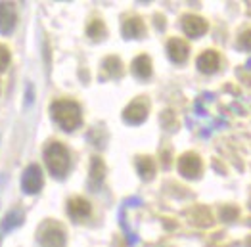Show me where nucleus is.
Masks as SVG:
<instances>
[{
    "mask_svg": "<svg viewBox=\"0 0 251 247\" xmlns=\"http://www.w3.org/2000/svg\"><path fill=\"white\" fill-rule=\"evenodd\" d=\"M50 113L54 117V121L62 126L63 130L73 132L77 126H81L83 117H81V107L79 103L71 102V100H58L52 103Z\"/></svg>",
    "mask_w": 251,
    "mask_h": 247,
    "instance_id": "1",
    "label": "nucleus"
},
{
    "mask_svg": "<svg viewBox=\"0 0 251 247\" xmlns=\"http://www.w3.org/2000/svg\"><path fill=\"white\" fill-rule=\"evenodd\" d=\"M44 161H46V167H48L50 174L56 176V178H63L69 173V167H71L69 151L60 142H52L50 146H46V149H44Z\"/></svg>",
    "mask_w": 251,
    "mask_h": 247,
    "instance_id": "2",
    "label": "nucleus"
},
{
    "mask_svg": "<svg viewBox=\"0 0 251 247\" xmlns=\"http://www.w3.org/2000/svg\"><path fill=\"white\" fill-rule=\"evenodd\" d=\"M39 242L42 247H65V232L56 222H46L39 232Z\"/></svg>",
    "mask_w": 251,
    "mask_h": 247,
    "instance_id": "3",
    "label": "nucleus"
},
{
    "mask_svg": "<svg viewBox=\"0 0 251 247\" xmlns=\"http://www.w3.org/2000/svg\"><path fill=\"white\" fill-rule=\"evenodd\" d=\"M44 184V178H42V171L39 165H29L25 171H23V176H21V188L25 194H39Z\"/></svg>",
    "mask_w": 251,
    "mask_h": 247,
    "instance_id": "4",
    "label": "nucleus"
},
{
    "mask_svg": "<svg viewBox=\"0 0 251 247\" xmlns=\"http://www.w3.org/2000/svg\"><path fill=\"white\" fill-rule=\"evenodd\" d=\"M146 117H148V103L142 98H138V100H134L132 103H128L126 109L123 111V119L128 124L144 123Z\"/></svg>",
    "mask_w": 251,
    "mask_h": 247,
    "instance_id": "5",
    "label": "nucleus"
},
{
    "mask_svg": "<svg viewBox=\"0 0 251 247\" xmlns=\"http://www.w3.org/2000/svg\"><path fill=\"white\" fill-rule=\"evenodd\" d=\"M18 23V14L14 4L2 2L0 4V35H10Z\"/></svg>",
    "mask_w": 251,
    "mask_h": 247,
    "instance_id": "6",
    "label": "nucleus"
},
{
    "mask_svg": "<svg viewBox=\"0 0 251 247\" xmlns=\"http://www.w3.org/2000/svg\"><path fill=\"white\" fill-rule=\"evenodd\" d=\"M178 173L184 176V178H196L200 173H201V161L196 153H186L180 157L178 161Z\"/></svg>",
    "mask_w": 251,
    "mask_h": 247,
    "instance_id": "7",
    "label": "nucleus"
},
{
    "mask_svg": "<svg viewBox=\"0 0 251 247\" xmlns=\"http://www.w3.org/2000/svg\"><path fill=\"white\" fill-rule=\"evenodd\" d=\"M182 29L190 39H196V37H201L207 31V21L200 18V16H186L182 20Z\"/></svg>",
    "mask_w": 251,
    "mask_h": 247,
    "instance_id": "8",
    "label": "nucleus"
},
{
    "mask_svg": "<svg viewBox=\"0 0 251 247\" xmlns=\"http://www.w3.org/2000/svg\"><path fill=\"white\" fill-rule=\"evenodd\" d=\"M167 54L171 58V62L175 63H184L188 60V44L182 41V39H171L167 44Z\"/></svg>",
    "mask_w": 251,
    "mask_h": 247,
    "instance_id": "9",
    "label": "nucleus"
},
{
    "mask_svg": "<svg viewBox=\"0 0 251 247\" xmlns=\"http://www.w3.org/2000/svg\"><path fill=\"white\" fill-rule=\"evenodd\" d=\"M67 213H69L71 219L81 221V219L90 215V203L84 198H71L67 201Z\"/></svg>",
    "mask_w": 251,
    "mask_h": 247,
    "instance_id": "10",
    "label": "nucleus"
},
{
    "mask_svg": "<svg viewBox=\"0 0 251 247\" xmlns=\"http://www.w3.org/2000/svg\"><path fill=\"white\" fill-rule=\"evenodd\" d=\"M219 63H221L219 54L209 50V52H203V54L198 58L196 65H198V69H200L201 73H215V71L219 69Z\"/></svg>",
    "mask_w": 251,
    "mask_h": 247,
    "instance_id": "11",
    "label": "nucleus"
},
{
    "mask_svg": "<svg viewBox=\"0 0 251 247\" xmlns=\"http://www.w3.org/2000/svg\"><path fill=\"white\" fill-rule=\"evenodd\" d=\"M121 33L125 39H140L146 33V27L140 18H128L121 27Z\"/></svg>",
    "mask_w": 251,
    "mask_h": 247,
    "instance_id": "12",
    "label": "nucleus"
},
{
    "mask_svg": "<svg viewBox=\"0 0 251 247\" xmlns=\"http://www.w3.org/2000/svg\"><path fill=\"white\" fill-rule=\"evenodd\" d=\"M130 69H132V75H134L136 79H140V81H146V79L151 77V62H150V58H148L146 54L134 58Z\"/></svg>",
    "mask_w": 251,
    "mask_h": 247,
    "instance_id": "13",
    "label": "nucleus"
},
{
    "mask_svg": "<svg viewBox=\"0 0 251 247\" xmlns=\"http://www.w3.org/2000/svg\"><path fill=\"white\" fill-rule=\"evenodd\" d=\"M105 176V165L100 157H94L92 165H90V186L92 188H100V184L104 182Z\"/></svg>",
    "mask_w": 251,
    "mask_h": 247,
    "instance_id": "14",
    "label": "nucleus"
},
{
    "mask_svg": "<svg viewBox=\"0 0 251 247\" xmlns=\"http://www.w3.org/2000/svg\"><path fill=\"white\" fill-rule=\"evenodd\" d=\"M136 169H138V174H140L144 180H150V178L155 174V165H153V159H151V157H138V159H136Z\"/></svg>",
    "mask_w": 251,
    "mask_h": 247,
    "instance_id": "15",
    "label": "nucleus"
},
{
    "mask_svg": "<svg viewBox=\"0 0 251 247\" xmlns=\"http://www.w3.org/2000/svg\"><path fill=\"white\" fill-rule=\"evenodd\" d=\"M21 221H23V213L21 211H10L4 219H2V222H0V228L4 230V232H10L12 228L20 226Z\"/></svg>",
    "mask_w": 251,
    "mask_h": 247,
    "instance_id": "16",
    "label": "nucleus"
},
{
    "mask_svg": "<svg viewBox=\"0 0 251 247\" xmlns=\"http://www.w3.org/2000/svg\"><path fill=\"white\" fill-rule=\"evenodd\" d=\"M104 69L107 71V75L109 77H121V69H123V65L119 62V58H115V56H109V58H105L104 60Z\"/></svg>",
    "mask_w": 251,
    "mask_h": 247,
    "instance_id": "17",
    "label": "nucleus"
},
{
    "mask_svg": "<svg viewBox=\"0 0 251 247\" xmlns=\"http://www.w3.org/2000/svg\"><path fill=\"white\" fill-rule=\"evenodd\" d=\"M86 35H88L90 39H94V41H100V39H104V37H105L104 23H102L100 20L90 21V25L86 27Z\"/></svg>",
    "mask_w": 251,
    "mask_h": 247,
    "instance_id": "18",
    "label": "nucleus"
},
{
    "mask_svg": "<svg viewBox=\"0 0 251 247\" xmlns=\"http://www.w3.org/2000/svg\"><path fill=\"white\" fill-rule=\"evenodd\" d=\"M10 60H12V56H10V50H8V46L0 44V71H6V69H8V65H10Z\"/></svg>",
    "mask_w": 251,
    "mask_h": 247,
    "instance_id": "19",
    "label": "nucleus"
},
{
    "mask_svg": "<svg viewBox=\"0 0 251 247\" xmlns=\"http://www.w3.org/2000/svg\"><path fill=\"white\" fill-rule=\"evenodd\" d=\"M240 48L251 50V31H248V33L242 35V39H240Z\"/></svg>",
    "mask_w": 251,
    "mask_h": 247,
    "instance_id": "20",
    "label": "nucleus"
},
{
    "mask_svg": "<svg viewBox=\"0 0 251 247\" xmlns=\"http://www.w3.org/2000/svg\"><path fill=\"white\" fill-rule=\"evenodd\" d=\"M196 111H198L200 117H205V111H203V107H201V102H200V100L196 102Z\"/></svg>",
    "mask_w": 251,
    "mask_h": 247,
    "instance_id": "21",
    "label": "nucleus"
},
{
    "mask_svg": "<svg viewBox=\"0 0 251 247\" xmlns=\"http://www.w3.org/2000/svg\"><path fill=\"white\" fill-rule=\"evenodd\" d=\"M126 203H128V205H142V199H140V198H130Z\"/></svg>",
    "mask_w": 251,
    "mask_h": 247,
    "instance_id": "22",
    "label": "nucleus"
}]
</instances>
